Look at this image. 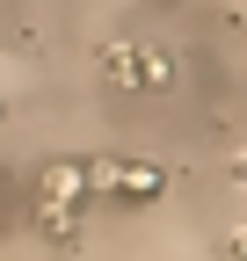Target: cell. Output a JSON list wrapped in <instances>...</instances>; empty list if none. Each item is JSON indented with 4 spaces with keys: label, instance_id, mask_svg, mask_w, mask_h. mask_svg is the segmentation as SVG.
I'll list each match as a JSON object with an SVG mask.
<instances>
[{
    "label": "cell",
    "instance_id": "cell-2",
    "mask_svg": "<svg viewBox=\"0 0 247 261\" xmlns=\"http://www.w3.org/2000/svg\"><path fill=\"white\" fill-rule=\"evenodd\" d=\"M87 189H95V181H87V160H51V167L37 174V196H44V203H66V211H80Z\"/></svg>",
    "mask_w": 247,
    "mask_h": 261
},
{
    "label": "cell",
    "instance_id": "cell-3",
    "mask_svg": "<svg viewBox=\"0 0 247 261\" xmlns=\"http://www.w3.org/2000/svg\"><path fill=\"white\" fill-rule=\"evenodd\" d=\"M37 232H44V240H58V247H80V211L44 203V196H37Z\"/></svg>",
    "mask_w": 247,
    "mask_h": 261
},
{
    "label": "cell",
    "instance_id": "cell-5",
    "mask_svg": "<svg viewBox=\"0 0 247 261\" xmlns=\"http://www.w3.org/2000/svg\"><path fill=\"white\" fill-rule=\"evenodd\" d=\"M138 87H145V94L175 87V58H167V51H145V58H138Z\"/></svg>",
    "mask_w": 247,
    "mask_h": 261
},
{
    "label": "cell",
    "instance_id": "cell-1",
    "mask_svg": "<svg viewBox=\"0 0 247 261\" xmlns=\"http://www.w3.org/2000/svg\"><path fill=\"white\" fill-rule=\"evenodd\" d=\"M87 181L116 189L124 203H153V196L167 189V167H153V160H95V167H87Z\"/></svg>",
    "mask_w": 247,
    "mask_h": 261
},
{
    "label": "cell",
    "instance_id": "cell-4",
    "mask_svg": "<svg viewBox=\"0 0 247 261\" xmlns=\"http://www.w3.org/2000/svg\"><path fill=\"white\" fill-rule=\"evenodd\" d=\"M138 58H145V51H131L124 37L102 44V80H109V87H138Z\"/></svg>",
    "mask_w": 247,
    "mask_h": 261
}]
</instances>
